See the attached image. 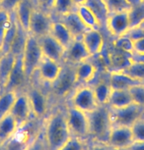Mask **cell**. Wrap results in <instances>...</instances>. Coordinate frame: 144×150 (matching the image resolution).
<instances>
[{
    "label": "cell",
    "mask_w": 144,
    "mask_h": 150,
    "mask_svg": "<svg viewBox=\"0 0 144 150\" xmlns=\"http://www.w3.org/2000/svg\"><path fill=\"white\" fill-rule=\"evenodd\" d=\"M44 137L47 150H58L72 137L66 122L65 107H52L44 119Z\"/></svg>",
    "instance_id": "cell-1"
},
{
    "label": "cell",
    "mask_w": 144,
    "mask_h": 150,
    "mask_svg": "<svg viewBox=\"0 0 144 150\" xmlns=\"http://www.w3.org/2000/svg\"><path fill=\"white\" fill-rule=\"evenodd\" d=\"M25 91L29 99L34 117L46 119L52 109L50 107L52 99L49 93V86L42 83L35 73V75L28 83Z\"/></svg>",
    "instance_id": "cell-2"
},
{
    "label": "cell",
    "mask_w": 144,
    "mask_h": 150,
    "mask_svg": "<svg viewBox=\"0 0 144 150\" xmlns=\"http://www.w3.org/2000/svg\"><path fill=\"white\" fill-rule=\"evenodd\" d=\"M44 119L33 117L17 128L13 135L2 145V150H26L44 129Z\"/></svg>",
    "instance_id": "cell-3"
},
{
    "label": "cell",
    "mask_w": 144,
    "mask_h": 150,
    "mask_svg": "<svg viewBox=\"0 0 144 150\" xmlns=\"http://www.w3.org/2000/svg\"><path fill=\"white\" fill-rule=\"evenodd\" d=\"M89 123V142L106 143L112 124L108 104L99 105L93 111L87 113Z\"/></svg>",
    "instance_id": "cell-4"
},
{
    "label": "cell",
    "mask_w": 144,
    "mask_h": 150,
    "mask_svg": "<svg viewBox=\"0 0 144 150\" xmlns=\"http://www.w3.org/2000/svg\"><path fill=\"white\" fill-rule=\"evenodd\" d=\"M77 86L75 80V66L63 63L58 77L49 86L50 99H54L55 101H64V99L69 98L70 94Z\"/></svg>",
    "instance_id": "cell-5"
},
{
    "label": "cell",
    "mask_w": 144,
    "mask_h": 150,
    "mask_svg": "<svg viewBox=\"0 0 144 150\" xmlns=\"http://www.w3.org/2000/svg\"><path fill=\"white\" fill-rule=\"evenodd\" d=\"M65 114L66 122L72 137L89 142V123L87 113L82 112L71 105H66Z\"/></svg>",
    "instance_id": "cell-6"
},
{
    "label": "cell",
    "mask_w": 144,
    "mask_h": 150,
    "mask_svg": "<svg viewBox=\"0 0 144 150\" xmlns=\"http://www.w3.org/2000/svg\"><path fill=\"white\" fill-rule=\"evenodd\" d=\"M43 56L44 55L43 52H42V48L41 45H39V39L29 33L24 51L22 53L24 70L29 81L35 75Z\"/></svg>",
    "instance_id": "cell-7"
},
{
    "label": "cell",
    "mask_w": 144,
    "mask_h": 150,
    "mask_svg": "<svg viewBox=\"0 0 144 150\" xmlns=\"http://www.w3.org/2000/svg\"><path fill=\"white\" fill-rule=\"evenodd\" d=\"M68 101V105L85 113L91 112L99 106L93 87L90 84L78 86L70 94Z\"/></svg>",
    "instance_id": "cell-8"
},
{
    "label": "cell",
    "mask_w": 144,
    "mask_h": 150,
    "mask_svg": "<svg viewBox=\"0 0 144 150\" xmlns=\"http://www.w3.org/2000/svg\"><path fill=\"white\" fill-rule=\"evenodd\" d=\"M112 126L130 127L135 122L144 117V107L131 103L121 108H110Z\"/></svg>",
    "instance_id": "cell-9"
},
{
    "label": "cell",
    "mask_w": 144,
    "mask_h": 150,
    "mask_svg": "<svg viewBox=\"0 0 144 150\" xmlns=\"http://www.w3.org/2000/svg\"><path fill=\"white\" fill-rule=\"evenodd\" d=\"M53 18L50 14H47L44 11L39 10L38 7L35 8L31 17L29 25V33L37 38H41L43 36L49 35L52 28Z\"/></svg>",
    "instance_id": "cell-10"
},
{
    "label": "cell",
    "mask_w": 144,
    "mask_h": 150,
    "mask_svg": "<svg viewBox=\"0 0 144 150\" xmlns=\"http://www.w3.org/2000/svg\"><path fill=\"white\" fill-rule=\"evenodd\" d=\"M28 83H29V80H28L24 70L22 55L17 56L15 64H14L13 69L11 71L3 90H12V91L16 92L22 91L26 88Z\"/></svg>",
    "instance_id": "cell-11"
},
{
    "label": "cell",
    "mask_w": 144,
    "mask_h": 150,
    "mask_svg": "<svg viewBox=\"0 0 144 150\" xmlns=\"http://www.w3.org/2000/svg\"><path fill=\"white\" fill-rule=\"evenodd\" d=\"M61 69H62V63L43 56L36 71V75L42 83L49 86L56 80L61 72Z\"/></svg>",
    "instance_id": "cell-12"
},
{
    "label": "cell",
    "mask_w": 144,
    "mask_h": 150,
    "mask_svg": "<svg viewBox=\"0 0 144 150\" xmlns=\"http://www.w3.org/2000/svg\"><path fill=\"white\" fill-rule=\"evenodd\" d=\"M10 114L15 119L18 127L22 126L34 116L25 89L17 92L15 102H14L12 106Z\"/></svg>",
    "instance_id": "cell-13"
},
{
    "label": "cell",
    "mask_w": 144,
    "mask_h": 150,
    "mask_svg": "<svg viewBox=\"0 0 144 150\" xmlns=\"http://www.w3.org/2000/svg\"><path fill=\"white\" fill-rule=\"evenodd\" d=\"M133 141L131 129L129 127L112 126L107 140V144L111 148L126 149Z\"/></svg>",
    "instance_id": "cell-14"
},
{
    "label": "cell",
    "mask_w": 144,
    "mask_h": 150,
    "mask_svg": "<svg viewBox=\"0 0 144 150\" xmlns=\"http://www.w3.org/2000/svg\"><path fill=\"white\" fill-rule=\"evenodd\" d=\"M106 30L112 38L126 35L130 30L128 11L110 14L106 24Z\"/></svg>",
    "instance_id": "cell-15"
},
{
    "label": "cell",
    "mask_w": 144,
    "mask_h": 150,
    "mask_svg": "<svg viewBox=\"0 0 144 150\" xmlns=\"http://www.w3.org/2000/svg\"><path fill=\"white\" fill-rule=\"evenodd\" d=\"M90 58H91V56L87 51L81 38H75L71 42V44L65 49L63 56V63L76 66L77 64L88 60Z\"/></svg>",
    "instance_id": "cell-16"
},
{
    "label": "cell",
    "mask_w": 144,
    "mask_h": 150,
    "mask_svg": "<svg viewBox=\"0 0 144 150\" xmlns=\"http://www.w3.org/2000/svg\"><path fill=\"white\" fill-rule=\"evenodd\" d=\"M91 57H97L105 48V38L101 30H88L81 38Z\"/></svg>",
    "instance_id": "cell-17"
},
{
    "label": "cell",
    "mask_w": 144,
    "mask_h": 150,
    "mask_svg": "<svg viewBox=\"0 0 144 150\" xmlns=\"http://www.w3.org/2000/svg\"><path fill=\"white\" fill-rule=\"evenodd\" d=\"M39 42L44 56L57 61L59 63H63V56L64 52H65V48L54 38H52L49 33V35L39 38Z\"/></svg>",
    "instance_id": "cell-18"
},
{
    "label": "cell",
    "mask_w": 144,
    "mask_h": 150,
    "mask_svg": "<svg viewBox=\"0 0 144 150\" xmlns=\"http://www.w3.org/2000/svg\"><path fill=\"white\" fill-rule=\"evenodd\" d=\"M98 66L92 61V58L85 60L75 66V80L77 86L90 84L98 74Z\"/></svg>",
    "instance_id": "cell-19"
},
{
    "label": "cell",
    "mask_w": 144,
    "mask_h": 150,
    "mask_svg": "<svg viewBox=\"0 0 144 150\" xmlns=\"http://www.w3.org/2000/svg\"><path fill=\"white\" fill-rule=\"evenodd\" d=\"M55 20H58L61 23H63L64 26L69 30V32L72 33L74 38H81L83 35L89 29L85 25L83 24V22L81 21V19L79 18L76 11H72L68 14H65L63 16H60Z\"/></svg>",
    "instance_id": "cell-20"
},
{
    "label": "cell",
    "mask_w": 144,
    "mask_h": 150,
    "mask_svg": "<svg viewBox=\"0 0 144 150\" xmlns=\"http://www.w3.org/2000/svg\"><path fill=\"white\" fill-rule=\"evenodd\" d=\"M37 5L35 0H21L13 12L18 24L27 32L29 30L31 17Z\"/></svg>",
    "instance_id": "cell-21"
},
{
    "label": "cell",
    "mask_w": 144,
    "mask_h": 150,
    "mask_svg": "<svg viewBox=\"0 0 144 150\" xmlns=\"http://www.w3.org/2000/svg\"><path fill=\"white\" fill-rule=\"evenodd\" d=\"M109 81L112 89L130 90L132 87L141 84L142 83L135 79L129 77L123 71H112L109 72Z\"/></svg>",
    "instance_id": "cell-22"
},
{
    "label": "cell",
    "mask_w": 144,
    "mask_h": 150,
    "mask_svg": "<svg viewBox=\"0 0 144 150\" xmlns=\"http://www.w3.org/2000/svg\"><path fill=\"white\" fill-rule=\"evenodd\" d=\"M131 63V54L112 47L109 54L108 72L112 71H123Z\"/></svg>",
    "instance_id": "cell-23"
},
{
    "label": "cell",
    "mask_w": 144,
    "mask_h": 150,
    "mask_svg": "<svg viewBox=\"0 0 144 150\" xmlns=\"http://www.w3.org/2000/svg\"><path fill=\"white\" fill-rule=\"evenodd\" d=\"M49 35L52 38H54L65 49L75 39L73 38L72 33L69 32V30L64 26L63 23H61L60 21L55 19H53L52 28H50L49 30Z\"/></svg>",
    "instance_id": "cell-24"
},
{
    "label": "cell",
    "mask_w": 144,
    "mask_h": 150,
    "mask_svg": "<svg viewBox=\"0 0 144 150\" xmlns=\"http://www.w3.org/2000/svg\"><path fill=\"white\" fill-rule=\"evenodd\" d=\"M90 86L93 87L99 105L108 104L110 95L112 92V87L109 81V72L105 74V77L103 79H99L95 84H90Z\"/></svg>",
    "instance_id": "cell-25"
},
{
    "label": "cell",
    "mask_w": 144,
    "mask_h": 150,
    "mask_svg": "<svg viewBox=\"0 0 144 150\" xmlns=\"http://www.w3.org/2000/svg\"><path fill=\"white\" fill-rule=\"evenodd\" d=\"M134 103L130 90L125 89H112L109 98L108 105L110 108H121Z\"/></svg>",
    "instance_id": "cell-26"
},
{
    "label": "cell",
    "mask_w": 144,
    "mask_h": 150,
    "mask_svg": "<svg viewBox=\"0 0 144 150\" xmlns=\"http://www.w3.org/2000/svg\"><path fill=\"white\" fill-rule=\"evenodd\" d=\"M84 5L94 13V15L97 17V19L100 22L102 28L106 29L107 20L110 16V12L105 0H86Z\"/></svg>",
    "instance_id": "cell-27"
},
{
    "label": "cell",
    "mask_w": 144,
    "mask_h": 150,
    "mask_svg": "<svg viewBox=\"0 0 144 150\" xmlns=\"http://www.w3.org/2000/svg\"><path fill=\"white\" fill-rule=\"evenodd\" d=\"M76 13L79 16V18L81 19V21L83 22V24L88 28L89 30H101L102 26L97 19V17L94 15V13L89 9L88 7L85 5H80V6L76 7Z\"/></svg>",
    "instance_id": "cell-28"
},
{
    "label": "cell",
    "mask_w": 144,
    "mask_h": 150,
    "mask_svg": "<svg viewBox=\"0 0 144 150\" xmlns=\"http://www.w3.org/2000/svg\"><path fill=\"white\" fill-rule=\"evenodd\" d=\"M16 57L17 56L9 52L4 54L0 60V88H1V91L3 90L8 81L10 73L13 69L14 64H15Z\"/></svg>",
    "instance_id": "cell-29"
},
{
    "label": "cell",
    "mask_w": 144,
    "mask_h": 150,
    "mask_svg": "<svg viewBox=\"0 0 144 150\" xmlns=\"http://www.w3.org/2000/svg\"><path fill=\"white\" fill-rule=\"evenodd\" d=\"M18 125L11 114H8L0 120V144L3 145L16 132Z\"/></svg>",
    "instance_id": "cell-30"
},
{
    "label": "cell",
    "mask_w": 144,
    "mask_h": 150,
    "mask_svg": "<svg viewBox=\"0 0 144 150\" xmlns=\"http://www.w3.org/2000/svg\"><path fill=\"white\" fill-rule=\"evenodd\" d=\"M128 19H129V26H130V30H134L139 29L144 25V3L137 5H132L128 11Z\"/></svg>",
    "instance_id": "cell-31"
},
{
    "label": "cell",
    "mask_w": 144,
    "mask_h": 150,
    "mask_svg": "<svg viewBox=\"0 0 144 150\" xmlns=\"http://www.w3.org/2000/svg\"><path fill=\"white\" fill-rule=\"evenodd\" d=\"M28 35H29V33L18 24V29H17L16 35H15V38H14L12 44H11L9 52L12 53V54L15 56L22 55V53L24 51L25 45H26V42H27Z\"/></svg>",
    "instance_id": "cell-32"
},
{
    "label": "cell",
    "mask_w": 144,
    "mask_h": 150,
    "mask_svg": "<svg viewBox=\"0 0 144 150\" xmlns=\"http://www.w3.org/2000/svg\"><path fill=\"white\" fill-rule=\"evenodd\" d=\"M16 96L17 92L12 91V90L0 91V120L10 114L12 106L15 102Z\"/></svg>",
    "instance_id": "cell-33"
},
{
    "label": "cell",
    "mask_w": 144,
    "mask_h": 150,
    "mask_svg": "<svg viewBox=\"0 0 144 150\" xmlns=\"http://www.w3.org/2000/svg\"><path fill=\"white\" fill-rule=\"evenodd\" d=\"M112 46L120 51L132 54L134 52V39L128 33L117 36V38H112Z\"/></svg>",
    "instance_id": "cell-34"
},
{
    "label": "cell",
    "mask_w": 144,
    "mask_h": 150,
    "mask_svg": "<svg viewBox=\"0 0 144 150\" xmlns=\"http://www.w3.org/2000/svg\"><path fill=\"white\" fill-rule=\"evenodd\" d=\"M17 29H18V22H17L14 13L12 12V21H11L10 26L8 28L7 32L5 33L4 38L1 41V48H2V50H3L4 54L9 53L10 51V47L14 40V38H15V35H16Z\"/></svg>",
    "instance_id": "cell-35"
},
{
    "label": "cell",
    "mask_w": 144,
    "mask_h": 150,
    "mask_svg": "<svg viewBox=\"0 0 144 150\" xmlns=\"http://www.w3.org/2000/svg\"><path fill=\"white\" fill-rule=\"evenodd\" d=\"M75 9L76 7L72 0H54L52 17L53 19H56L60 16L72 12Z\"/></svg>",
    "instance_id": "cell-36"
},
{
    "label": "cell",
    "mask_w": 144,
    "mask_h": 150,
    "mask_svg": "<svg viewBox=\"0 0 144 150\" xmlns=\"http://www.w3.org/2000/svg\"><path fill=\"white\" fill-rule=\"evenodd\" d=\"M123 72L144 83V63L131 61V63L125 69H123Z\"/></svg>",
    "instance_id": "cell-37"
},
{
    "label": "cell",
    "mask_w": 144,
    "mask_h": 150,
    "mask_svg": "<svg viewBox=\"0 0 144 150\" xmlns=\"http://www.w3.org/2000/svg\"><path fill=\"white\" fill-rule=\"evenodd\" d=\"M110 14L128 11L131 4L128 0H105Z\"/></svg>",
    "instance_id": "cell-38"
},
{
    "label": "cell",
    "mask_w": 144,
    "mask_h": 150,
    "mask_svg": "<svg viewBox=\"0 0 144 150\" xmlns=\"http://www.w3.org/2000/svg\"><path fill=\"white\" fill-rule=\"evenodd\" d=\"M88 147L89 142L72 137L58 150H88Z\"/></svg>",
    "instance_id": "cell-39"
},
{
    "label": "cell",
    "mask_w": 144,
    "mask_h": 150,
    "mask_svg": "<svg viewBox=\"0 0 144 150\" xmlns=\"http://www.w3.org/2000/svg\"><path fill=\"white\" fill-rule=\"evenodd\" d=\"M12 21V13H9L3 9H0V45L3 39L5 33L9 28Z\"/></svg>",
    "instance_id": "cell-40"
},
{
    "label": "cell",
    "mask_w": 144,
    "mask_h": 150,
    "mask_svg": "<svg viewBox=\"0 0 144 150\" xmlns=\"http://www.w3.org/2000/svg\"><path fill=\"white\" fill-rule=\"evenodd\" d=\"M130 129L134 141H144V117L135 122Z\"/></svg>",
    "instance_id": "cell-41"
},
{
    "label": "cell",
    "mask_w": 144,
    "mask_h": 150,
    "mask_svg": "<svg viewBox=\"0 0 144 150\" xmlns=\"http://www.w3.org/2000/svg\"><path fill=\"white\" fill-rule=\"evenodd\" d=\"M130 93L133 98V102L144 107V83L132 87L130 89Z\"/></svg>",
    "instance_id": "cell-42"
},
{
    "label": "cell",
    "mask_w": 144,
    "mask_h": 150,
    "mask_svg": "<svg viewBox=\"0 0 144 150\" xmlns=\"http://www.w3.org/2000/svg\"><path fill=\"white\" fill-rule=\"evenodd\" d=\"M26 150H47L46 139H44V129L41 132V134L35 138V140L27 147Z\"/></svg>",
    "instance_id": "cell-43"
},
{
    "label": "cell",
    "mask_w": 144,
    "mask_h": 150,
    "mask_svg": "<svg viewBox=\"0 0 144 150\" xmlns=\"http://www.w3.org/2000/svg\"><path fill=\"white\" fill-rule=\"evenodd\" d=\"M35 1H36L37 7H38L39 10L52 15L54 0H35Z\"/></svg>",
    "instance_id": "cell-44"
},
{
    "label": "cell",
    "mask_w": 144,
    "mask_h": 150,
    "mask_svg": "<svg viewBox=\"0 0 144 150\" xmlns=\"http://www.w3.org/2000/svg\"><path fill=\"white\" fill-rule=\"evenodd\" d=\"M21 0H1V7L0 9H3L9 13L14 12L16 6L18 5Z\"/></svg>",
    "instance_id": "cell-45"
},
{
    "label": "cell",
    "mask_w": 144,
    "mask_h": 150,
    "mask_svg": "<svg viewBox=\"0 0 144 150\" xmlns=\"http://www.w3.org/2000/svg\"><path fill=\"white\" fill-rule=\"evenodd\" d=\"M134 39V52L144 54V35L135 38Z\"/></svg>",
    "instance_id": "cell-46"
},
{
    "label": "cell",
    "mask_w": 144,
    "mask_h": 150,
    "mask_svg": "<svg viewBox=\"0 0 144 150\" xmlns=\"http://www.w3.org/2000/svg\"><path fill=\"white\" fill-rule=\"evenodd\" d=\"M88 150H111V147L106 143L90 142Z\"/></svg>",
    "instance_id": "cell-47"
},
{
    "label": "cell",
    "mask_w": 144,
    "mask_h": 150,
    "mask_svg": "<svg viewBox=\"0 0 144 150\" xmlns=\"http://www.w3.org/2000/svg\"><path fill=\"white\" fill-rule=\"evenodd\" d=\"M126 150H144V141H133Z\"/></svg>",
    "instance_id": "cell-48"
},
{
    "label": "cell",
    "mask_w": 144,
    "mask_h": 150,
    "mask_svg": "<svg viewBox=\"0 0 144 150\" xmlns=\"http://www.w3.org/2000/svg\"><path fill=\"white\" fill-rule=\"evenodd\" d=\"M131 61L141 62V63H144V54H139V53L133 52L131 54Z\"/></svg>",
    "instance_id": "cell-49"
},
{
    "label": "cell",
    "mask_w": 144,
    "mask_h": 150,
    "mask_svg": "<svg viewBox=\"0 0 144 150\" xmlns=\"http://www.w3.org/2000/svg\"><path fill=\"white\" fill-rule=\"evenodd\" d=\"M73 3H74L75 7H78L80 5H84V3L86 2V0H72Z\"/></svg>",
    "instance_id": "cell-50"
},
{
    "label": "cell",
    "mask_w": 144,
    "mask_h": 150,
    "mask_svg": "<svg viewBox=\"0 0 144 150\" xmlns=\"http://www.w3.org/2000/svg\"><path fill=\"white\" fill-rule=\"evenodd\" d=\"M129 1V3L131 4V6L132 5H137V4H139L142 2V0H128Z\"/></svg>",
    "instance_id": "cell-51"
},
{
    "label": "cell",
    "mask_w": 144,
    "mask_h": 150,
    "mask_svg": "<svg viewBox=\"0 0 144 150\" xmlns=\"http://www.w3.org/2000/svg\"><path fill=\"white\" fill-rule=\"evenodd\" d=\"M3 55H4V53H3V50H2V48H1V45H0V60H1V58L3 57Z\"/></svg>",
    "instance_id": "cell-52"
},
{
    "label": "cell",
    "mask_w": 144,
    "mask_h": 150,
    "mask_svg": "<svg viewBox=\"0 0 144 150\" xmlns=\"http://www.w3.org/2000/svg\"><path fill=\"white\" fill-rule=\"evenodd\" d=\"M111 150H126V149H118V148H111Z\"/></svg>",
    "instance_id": "cell-53"
},
{
    "label": "cell",
    "mask_w": 144,
    "mask_h": 150,
    "mask_svg": "<svg viewBox=\"0 0 144 150\" xmlns=\"http://www.w3.org/2000/svg\"><path fill=\"white\" fill-rule=\"evenodd\" d=\"M0 150H2V145L0 144Z\"/></svg>",
    "instance_id": "cell-54"
},
{
    "label": "cell",
    "mask_w": 144,
    "mask_h": 150,
    "mask_svg": "<svg viewBox=\"0 0 144 150\" xmlns=\"http://www.w3.org/2000/svg\"><path fill=\"white\" fill-rule=\"evenodd\" d=\"M0 7H1V0H0Z\"/></svg>",
    "instance_id": "cell-55"
},
{
    "label": "cell",
    "mask_w": 144,
    "mask_h": 150,
    "mask_svg": "<svg viewBox=\"0 0 144 150\" xmlns=\"http://www.w3.org/2000/svg\"><path fill=\"white\" fill-rule=\"evenodd\" d=\"M142 2H143V3H144V0H142Z\"/></svg>",
    "instance_id": "cell-56"
},
{
    "label": "cell",
    "mask_w": 144,
    "mask_h": 150,
    "mask_svg": "<svg viewBox=\"0 0 144 150\" xmlns=\"http://www.w3.org/2000/svg\"><path fill=\"white\" fill-rule=\"evenodd\" d=\"M0 91H1V88H0Z\"/></svg>",
    "instance_id": "cell-57"
}]
</instances>
